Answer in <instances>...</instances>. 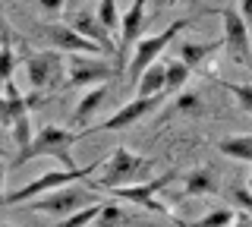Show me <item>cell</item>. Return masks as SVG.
<instances>
[{
  "mask_svg": "<svg viewBox=\"0 0 252 227\" xmlns=\"http://www.w3.org/2000/svg\"><path fill=\"white\" fill-rule=\"evenodd\" d=\"M189 79V66L180 60H167L164 64V95H177Z\"/></svg>",
  "mask_w": 252,
  "mask_h": 227,
  "instance_id": "obj_19",
  "label": "cell"
},
{
  "mask_svg": "<svg viewBox=\"0 0 252 227\" xmlns=\"http://www.w3.org/2000/svg\"><path fill=\"white\" fill-rule=\"evenodd\" d=\"M240 19H243V26L249 29V38H252V0H240Z\"/></svg>",
  "mask_w": 252,
  "mask_h": 227,
  "instance_id": "obj_28",
  "label": "cell"
},
{
  "mask_svg": "<svg viewBox=\"0 0 252 227\" xmlns=\"http://www.w3.org/2000/svg\"><path fill=\"white\" fill-rule=\"evenodd\" d=\"M220 22H224V48L230 51V57L236 60V64L249 66L252 69V38H249V29L243 26L240 13L233 10V6H224V10H218Z\"/></svg>",
  "mask_w": 252,
  "mask_h": 227,
  "instance_id": "obj_7",
  "label": "cell"
},
{
  "mask_svg": "<svg viewBox=\"0 0 252 227\" xmlns=\"http://www.w3.org/2000/svg\"><path fill=\"white\" fill-rule=\"evenodd\" d=\"M164 3H192V0H164Z\"/></svg>",
  "mask_w": 252,
  "mask_h": 227,
  "instance_id": "obj_33",
  "label": "cell"
},
{
  "mask_svg": "<svg viewBox=\"0 0 252 227\" xmlns=\"http://www.w3.org/2000/svg\"><path fill=\"white\" fill-rule=\"evenodd\" d=\"M69 29H76L79 35L85 38V41H92V44H98L104 54H114L117 57V41L110 38L104 29H101V22H98V16H92V13H76L73 16V22H69Z\"/></svg>",
  "mask_w": 252,
  "mask_h": 227,
  "instance_id": "obj_13",
  "label": "cell"
},
{
  "mask_svg": "<svg viewBox=\"0 0 252 227\" xmlns=\"http://www.w3.org/2000/svg\"><path fill=\"white\" fill-rule=\"evenodd\" d=\"M246 190H249V193H252V174H249V186H246Z\"/></svg>",
  "mask_w": 252,
  "mask_h": 227,
  "instance_id": "obj_35",
  "label": "cell"
},
{
  "mask_svg": "<svg viewBox=\"0 0 252 227\" xmlns=\"http://www.w3.org/2000/svg\"><path fill=\"white\" fill-rule=\"evenodd\" d=\"M0 227H10V224H3V221H0Z\"/></svg>",
  "mask_w": 252,
  "mask_h": 227,
  "instance_id": "obj_36",
  "label": "cell"
},
{
  "mask_svg": "<svg viewBox=\"0 0 252 227\" xmlns=\"http://www.w3.org/2000/svg\"><path fill=\"white\" fill-rule=\"evenodd\" d=\"M164 92L161 95H152V98H136V101H126V104L120 107V111H114L107 117L104 123H98V127H89V130H82V136H89V132H98V130H107V132H117V130H129V127H136V123L142 120V117H148V114H155L158 107L164 104Z\"/></svg>",
  "mask_w": 252,
  "mask_h": 227,
  "instance_id": "obj_6",
  "label": "cell"
},
{
  "mask_svg": "<svg viewBox=\"0 0 252 227\" xmlns=\"http://www.w3.org/2000/svg\"><path fill=\"white\" fill-rule=\"evenodd\" d=\"M10 132H13V139H16V145H26L29 139H32V117L29 114H19L16 120L10 123Z\"/></svg>",
  "mask_w": 252,
  "mask_h": 227,
  "instance_id": "obj_24",
  "label": "cell"
},
{
  "mask_svg": "<svg viewBox=\"0 0 252 227\" xmlns=\"http://www.w3.org/2000/svg\"><path fill=\"white\" fill-rule=\"evenodd\" d=\"M230 199L236 202V208H240L243 215H249V218H252V193L246 190V186H233Z\"/></svg>",
  "mask_w": 252,
  "mask_h": 227,
  "instance_id": "obj_27",
  "label": "cell"
},
{
  "mask_svg": "<svg viewBox=\"0 0 252 227\" xmlns=\"http://www.w3.org/2000/svg\"><path fill=\"white\" fill-rule=\"evenodd\" d=\"M79 139H82V132L63 130V127H57V123H47V127H41L26 145L19 148V152H16L13 167H22V164H29L35 158H57L63 170H73L76 164H73V158H69V148H73Z\"/></svg>",
  "mask_w": 252,
  "mask_h": 227,
  "instance_id": "obj_1",
  "label": "cell"
},
{
  "mask_svg": "<svg viewBox=\"0 0 252 227\" xmlns=\"http://www.w3.org/2000/svg\"><path fill=\"white\" fill-rule=\"evenodd\" d=\"M3 177H6V167H3V161H0V199H3Z\"/></svg>",
  "mask_w": 252,
  "mask_h": 227,
  "instance_id": "obj_32",
  "label": "cell"
},
{
  "mask_svg": "<svg viewBox=\"0 0 252 227\" xmlns=\"http://www.w3.org/2000/svg\"><path fill=\"white\" fill-rule=\"evenodd\" d=\"M220 48H224V41L218 38V41H205V44H195V41H180L173 51H177V60H180V64H186L189 69H192V66H202L205 60H208L215 51H220Z\"/></svg>",
  "mask_w": 252,
  "mask_h": 227,
  "instance_id": "obj_14",
  "label": "cell"
},
{
  "mask_svg": "<svg viewBox=\"0 0 252 227\" xmlns=\"http://www.w3.org/2000/svg\"><path fill=\"white\" fill-rule=\"evenodd\" d=\"M227 227H252V218L249 215H233V221Z\"/></svg>",
  "mask_w": 252,
  "mask_h": 227,
  "instance_id": "obj_31",
  "label": "cell"
},
{
  "mask_svg": "<svg viewBox=\"0 0 252 227\" xmlns=\"http://www.w3.org/2000/svg\"><path fill=\"white\" fill-rule=\"evenodd\" d=\"M98 22H101V29H104L110 38L120 32V10H117V0H101V6H98Z\"/></svg>",
  "mask_w": 252,
  "mask_h": 227,
  "instance_id": "obj_21",
  "label": "cell"
},
{
  "mask_svg": "<svg viewBox=\"0 0 252 227\" xmlns=\"http://www.w3.org/2000/svg\"><path fill=\"white\" fill-rule=\"evenodd\" d=\"M136 89H139V98L161 95V92H164V64H152V66H148L145 73L139 76Z\"/></svg>",
  "mask_w": 252,
  "mask_h": 227,
  "instance_id": "obj_17",
  "label": "cell"
},
{
  "mask_svg": "<svg viewBox=\"0 0 252 227\" xmlns=\"http://www.w3.org/2000/svg\"><path fill=\"white\" fill-rule=\"evenodd\" d=\"M173 111L177 114H202V98L199 95H180Z\"/></svg>",
  "mask_w": 252,
  "mask_h": 227,
  "instance_id": "obj_26",
  "label": "cell"
},
{
  "mask_svg": "<svg viewBox=\"0 0 252 227\" xmlns=\"http://www.w3.org/2000/svg\"><path fill=\"white\" fill-rule=\"evenodd\" d=\"M183 195L186 199H192V195H215L220 186H218V177H215V170L211 167H199V170H192V174H186L183 177Z\"/></svg>",
  "mask_w": 252,
  "mask_h": 227,
  "instance_id": "obj_16",
  "label": "cell"
},
{
  "mask_svg": "<svg viewBox=\"0 0 252 227\" xmlns=\"http://www.w3.org/2000/svg\"><path fill=\"white\" fill-rule=\"evenodd\" d=\"M233 221V208H215L199 221H186V227H227Z\"/></svg>",
  "mask_w": 252,
  "mask_h": 227,
  "instance_id": "obj_23",
  "label": "cell"
},
{
  "mask_svg": "<svg viewBox=\"0 0 252 227\" xmlns=\"http://www.w3.org/2000/svg\"><path fill=\"white\" fill-rule=\"evenodd\" d=\"M98 167H104V161H94V164H85V167H73V170H47V174L41 177H35L32 183L26 186H19V190H13V193H6L3 199V205H19V202H32V199H38V195H44V193H54V190H60V186H69V183H76V180H82V177H89L94 174Z\"/></svg>",
  "mask_w": 252,
  "mask_h": 227,
  "instance_id": "obj_4",
  "label": "cell"
},
{
  "mask_svg": "<svg viewBox=\"0 0 252 227\" xmlns=\"http://www.w3.org/2000/svg\"><path fill=\"white\" fill-rule=\"evenodd\" d=\"M38 6H41L44 13H60L63 6H66V0H38Z\"/></svg>",
  "mask_w": 252,
  "mask_h": 227,
  "instance_id": "obj_30",
  "label": "cell"
},
{
  "mask_svg": "<svg viewBox=\"0 0 252 227\" xmlns=\"http://www.w3.org/2000/svg\"><path fill=\"white\" fill-rule=\"evenodd\" d=\"M76 3H79V0H66V6H69V10H76Z\"/></svg>",
  "mask_w": 252,
  "mask_h": 227,
  "instance_id": "obj_34",
  "label": "cell"
},
{
  "mask_svg": "<svg viewBox=\"0 0 252 227\" xmlns=\"http://www.w3.org/2000/svg\"><path fill=\"white\" fill-rule=\"evenodd\" d=\"M218 152H224L227 158L233 161H249L252 164V136H230V139H220Z\"/></svg>",
  "mask_w": 252,
  "mask_h": 227,
  "instance_id": "obj_18",
  "label": "cell"
},
{
  "mask_svg": "<svg viewBox=\"0 0 252 227\" xmlns=\"http://www.w3.org/2000/svg\"><path fill=\"white\" fill-rule=\"evenodd\" d=\"M63 76H66V69H63V54L60 51H38L26 60V82H29L32 95L60 89Z\"/></svg>",
  "mask_w": 252,
  "mask_h": 227,
  "instance_id": "obj_5",
  "label": "cell"
},
{
  "mask_svg": "<svg viewBox=\"0 0 252 227\" xmlns=\"http://www.w3.org/2000/svg\"><path fill=\"white\" fill-rule=\"evenodd\" d=\"M85 202H92V195L69 183V186H60V190H54V193H44V195H38V199H32L29 208L32 211H44V215L66 218V215H73V211L85 208Z\"/></svg>",
  "mask_w": 252,
  "mask_h": 227,
  "instance_id": "obj_8",
  "label": "cell"
},
{
  "mask_svg": "<svg viewBox=\"0 0 252 227\" xmlns=\"http://www.w3.org/2000/svg\"><path fill=\"white\" fill-rule=\"evenodd\" d=\"M44 38L51 41V48H57L63 54H73V57H104V51L98 44L85 41L76 29H69V22H54L51 29H44Z\"/></svg>",
  "mask_w": 252,
  "mask_h": 227,
  "instance_id": "obj_11",
  "label": "cell"
},
{
  "mask_svg": "<svg viewBox=\"0 0 252 227\" xmlns=\"http://www.w3.org/2000/svg\"><path fill=\"white\" fill-rule=\"evenodd\" d=\"M16 41V35H13V29H10V22H6L3 16H0V48H10V44Z\"/></svg>",
  "mask_w": 252,
  "mask_h": 227,
  "instance_id": "obj_29",
  "label": "cell"
},
{
  "mask_svg": "<svg viewBox=\"0 0 252 227\" xmlns=\"http://www.w3.org/2000/svg\"><path fill=\"white\" fill-rule=\"evenodd\" d=\"M13 73H16V51L10 44V48H0V85L13 82Z\"/></svg>",
  "mask_w": 252,
  "mask_h": 227,
  "instance_id": "obj_25",
  "label": "cell"
},
{
  "mask_svg": "<svg viewBox=\"0 0 252 227\" xmlns=\"http://www.w3.org/2000/svg\"><path fill=\"white\" fill-rule=\"evenodd\" d=\"M110 76H117V69L104 64V60H94V57H73L66 69V79L63 85L66 89H82V85H104Z\"/></svg>",
  "mask_w": 252,
  "mask_h": 227,
  "instance_id": "obj_10",
  "label": "cell"
},
{
  "mask_svg": "<svg viewBox=\"0 0 252 227\" xmlns=\"http://www.w3.org/2000/svg\"><path fill=\"white\" fill-rule=\"evenodd\" d=\"M189 26H192V19H173L170 26L164 29V32H152V35L139 38V41H136V51H132V60H129V66H126L129 82H139V76L145 73L152 64H158V57H161V54L170 48V41H173L180 32H186Z\"/></svg>",
  "mask_w": 252,
  "mask_h": 227,
  "instance_id": "obj_3",
  "label": "cell"
},
{
  "mask_svg": "<svg viewBox=\"0 0 252 227\" xmlns=\"http://www.w3.org/2000/svg\"><path fill=\"white\" fill-rule=\"evenodd\" d=\"M220 85L233 95V101L240 104V111L252 117V82H227V79H220Z\"/></svg>",
  "mask_w": 252,
  "mask_h": 227,
  "instance_id": "obj_22",
  "label": "cell"
},
{
  "mask_svg": "<svg viewBox=\"0 0 252 227\" xmlns=\"http://www.w3.org/2000/svg\"><path fill=\"white\" fill-rule=\"evenodd\" d=\"M104 101H107V85H92V89H89L82 98L76 101L73 123H79V127H85V123H89L92 117L101 111V104H104Z\"/></svg>",
  "mask_w": 252,
  "mask_h": 227,
  "instance_id": "obj_15",
  "label": "cell"
},
{
  "mask_svg": "<svg viewBox=\"0 0 252 227\" xmlns=\"http://www.w3.org/2000/svg\"><path fill=\"white\" fill-rule=\"evenodd\" d=\"M173 180H177V170H167V174L155 177V180H145V183H132V186H120V190H107L114 199H123V202H136L142 208H152L158 215H167V208L161 205V202L155 199L158 193L164 190V186H170Z\"/></svg>",
  "mask_w": 252,
  "mask_h": 227,
  "instance_id": "obj_9",
  "label": "cell"
},
{
  "mask_svg": "<svg viewBox=\"0 0 252 227\" xmlns=\"http://www.w3.org/2000/svg\"><path fill=\"white\" fill-rule=\"evenodd\" d=\"M155 161L145 155H136L132 148H114V155L104 161V177L98 180V190H120V186H132V183H145V177L152 174Z\"/></svg>",
  "mask_w": 252,
  "mask_h": 227,
  "instance_id": "obj_2",
  "label": "cell"
},
{
  "mask_svg": "<svg viewBox=\"0 0 252 227\" xmlns=\"http://www.w3.org/2000/svg\"><path fill=\"white\" fill-rule=\"evenodd\" d=\"M142 26H145V0H132V6L126 13H120V44H117V73L126 69V54H132L129 48L142 38Z\"/></svg>",
  "mask_w": 252,
  "mask_h": 227,
  "instance_id": "obj_12",
  "label": "cell"
},
{
  "mask_svg": "<svg viewBox=\"0 0 252 227\" xmlns=\"http://www.w3.org/2000/svg\"><path fill=\"white\" fill-rule=\"evenodd\" d=\"M101 208H104V202H92V205H85V208H79L73 211V215H66V218H60L54 227H89L94 218L101 215Z\"/></svg>",
  "mask_w": 252,
  "mask_h": 227,
  "instance_id": "obj_20",
  "label": "cell"
}]
</instances>
